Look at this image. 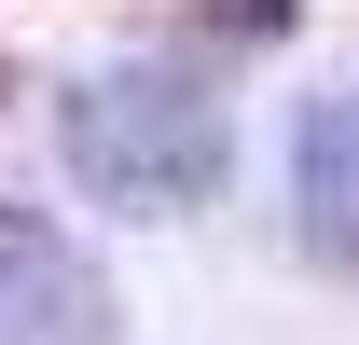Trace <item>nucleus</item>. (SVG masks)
Here are the masks:
<instances>
[{
  "mask_svg": "<svg viewBox=\"0 0 359 345\" xmlns=\"http://www.w3.org/2000/svg\"><path fill=\"white\" fill-rule=\"evenodd\" d=\"M290 208H304V262L359 290V83L304 97V138H290Z\"/></svg>",
  "mask_w": 359,
  "mask_h": 345,
  "instance_id": "7ed1b4c3",
  "label": "nucleus"
},
{
  "mask_svg": "<svg viewBox=\"0 0 359 345\" xmlns=\"http://www.w3.org/2000/svg\"><path fill=\"white\" fill-rule=\"evenodd\" d=\"M0 345H111V276L42 208H0Z\"/></svg>",
  "mask_w": 359,
  "mask_h": 345,
  "instance_id": "f03ea898",
  "label": "nucleus"
},
{
  "mask_svg": "<svg viewBox=\"0 0 359 345\" xmlns=\"http://www.w3.org/2000/svg\"><path fill=\"white\" fill-rule=\"evenodd\" d=\"M55 152H69V180H83L97 208L125 221H180L222 194V97L194 83V69H166V55H125V69H83V83L55 97Z\"/></svg>",
  "mask_w": 359,
  "mask_h": 345,
  "instance_id": "f257e3e1",
  "label": "nucleus"
}]
</instances>
